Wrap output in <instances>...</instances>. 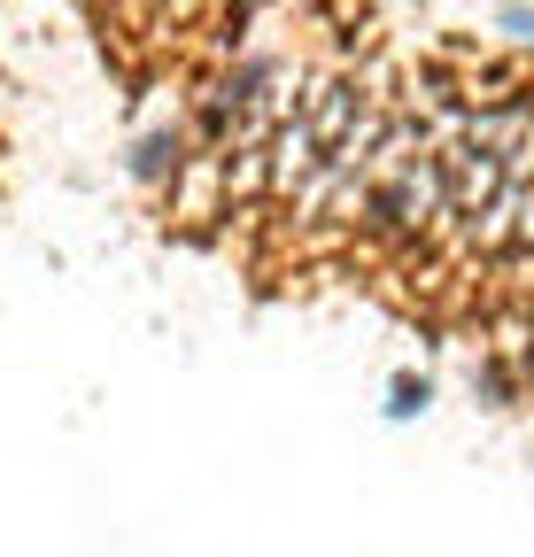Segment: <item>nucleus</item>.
Returning <instances> with one entry per match:
<instances>
[{
  "mask_svg": "<svg viewBox=\"0 0 534 557\" xmlns=\"http://www.w3.org/2000/svg\"><path fill=\"white\" fill-rule=\"evenodd\" d=\"M488 24L504 32V47H511V54H534V0H496Z\"/></svg>",
  "mask_w": 534,
  "mask_h": 557,
  "instance_id": "6",
  "label": "nucleus"
},
{
  "mask_svg": "<svg viewBox=\"0 0 534 557\" xmlns=\"http://www.w3.org/2000/svg\"><path fill=\"white\" fill-rule=\"evenodd\" d=\"M186 156H194L186 116H156V124L132 132V148H124V178L140 186V194H171V178L186 171Z\"/></svg>",
  "mask_w": 534,
  "mask_h": 557,
  "instance_id": "2",
  "label": "nucleus"
},
{
  "mask_svg": "<svg viewBox=\"0 0 534 557\" xmlns=\"http://www.w3.org/2000/svg\"><path fill=\"white\" fill-rule=\"evenodd\" d=\"M403 9H411V0H403Z\"/></svg>",
  "mask_w": 534,
  "mask_h": 557,
  "instance_id": "7",
  "label": "nucleus"
},
{
  "mask_svg": "<svg viewBox=\"0 0 534 557\" xmlns=\"http://www.w3.org/2000/svg\"><path fill=\"white\" fill-rule=\"evenodd\" d=\"M426 410H434V372H419V364L387 372V395H380V418H387V426H419Z\"/></svg>",
  "mask_w": 534,
  "mask_h": 557,
  "instance_id": "5",
  "label": "nucleus"
},
{
  "mask_svg": "<svg viewBox=\"0 0 534 557\" xmlns=\"http://www.w3.org/2000/svg\"><path fill=\"white\" fill-rule=\"evenodd\" d=\"M464 395H473L481 410H519L526 387H519V364L496 357V348H473V364H464Z\"/></svg>",
  "mask_w": 534,
  "mask_h": 557,
  "instance_id": "4",
  "label": "nucleus"
},
{
  "mask_svg": "<svg viewBox=\"0 0 534 557\" xmlns=\"http://www.w3.org/2000/svg\"><path fill=\"white\" fill-rule=\"evenodd\" d=\"M449 70H457V101L464 109H496V101H526L534 78H526V54L511 47H442Z\"/></svg>",
  "mask_w": 534,
  "mask_h": 557,
  "instance_id": "1",
  "label": "nucleus"
},
{
  "mask_svg": "<svg viewBox=\"0 0 534 557\" xmlns=\"http://www.w3.org/2000/svg\"><path fill=\"white\" fill-rule=\"evenodd\" d=\"M318 156H325L318 124H310L302 109H287V116H280V132H272V209H287V201H295V186L318 171Z\"/></svg>",
  "mask_w": 534,
  "mask_h": 557,
  "instance_id": "3",
  "label": "nucleus"
}]
</instances>
